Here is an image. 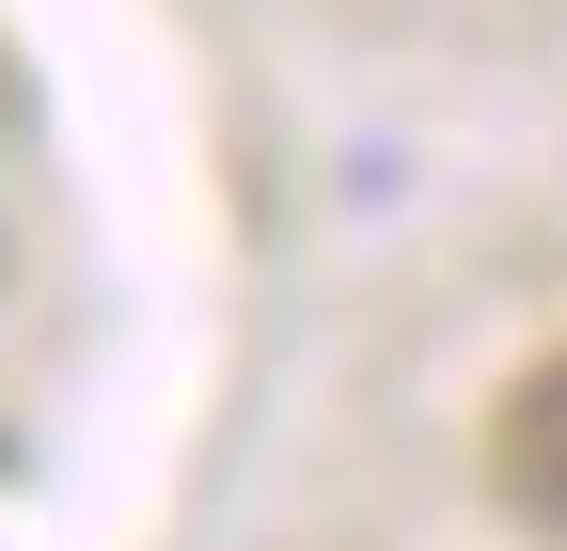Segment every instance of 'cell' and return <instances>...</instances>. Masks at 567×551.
<instances>
[{
	"label": "cell",
	"mask_w": 567,
	"mask_h": 551,
	"mask_svg": "<svg viewBox=\"0 0 567 551\" xmlns=\"http://www.w3.org/2000/svg\"><path fill=\"white\" fill-rule=\"evenodd\" d=\"M488 489H505L520 536L567 551V363H536V378L505 394V426H488Z\"/></svg>",
	"instance_id": "6da1fadb"
}]
</instances>
